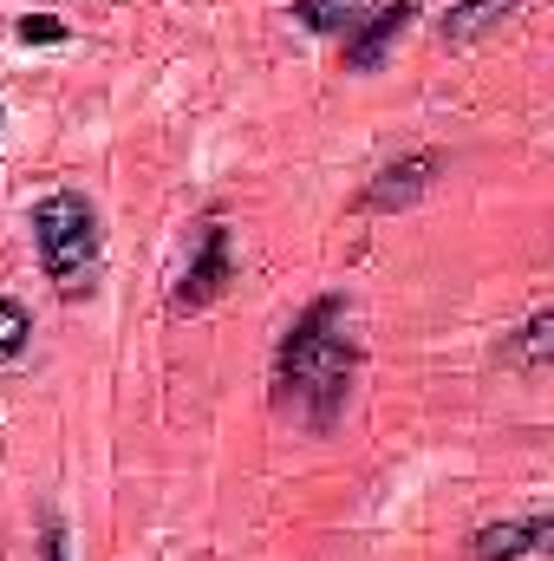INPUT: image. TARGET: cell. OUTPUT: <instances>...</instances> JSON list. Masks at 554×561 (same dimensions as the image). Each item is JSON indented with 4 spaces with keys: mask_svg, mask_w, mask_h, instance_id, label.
Wrapping results in <instances>:
<instances>
[{
    "mask_svg": "<svg viewBox=\"0 0 554 561\" xmlns=\"http://www.w3.org/2000/svg\"><path fill=\"white\" fill-rule=\"evenodd\" d=\"M353 379H359V340L346 333V300L320 294L280 333V353H275L280 412H293L307 431H333L346 399H353Z\"/></svg>",
    "mask_w": 554,
    "mask_h": 561,
    "instance_id": "6da1fadb",
    "label": "cell"
},
{
    "mask_svg": "<svg viewBox=\"0 0 554 561\" xmlns=\"http://www.w3.org/2000/svg\"><path fill=\"white\" fill-rule=\"evenodd\" d=\"M366 7H372V0H293V20L326 39V33H353V26L366 20Z\"/></svg>",
    "mask_w": 554,
    "mask_h": 561,
    "instance_id": "9c48e42d",
    "label": "cell"
},
{
    "mask_svg": "<svg viewBox=\"0 0 554 561\" xmlns=\"http://www.w3.org/2000/svg\"><path fill=\"white\" fill-rule=\"evenodd\" d=\"M20 39H26V46H66L72 26H66L59 13H26V20H20Z\"/></svg>",
    "mask_w": 554,
    "mask_h": 561,
    "instance_id": "8fae6325",
    "label": "cell"
},
{
    "mask_svg": "<svg viewBox=\"0 0 554 561\" xmlns=\"http://www.w3.org/2000/svg\"><path fill=\"white\" fill-rule=\"evenodd\" d=\"M554 536L549 516H522V523H483L476 536H470V549H463V561H529L542 556Z\"/></svg>",
    "mask_w": 554,
    "mask_h": 561,
    "instance_id": "8992f818",
    "label": "cell"
},
{
    "mask_svg": "<svg viewBox=\"0 0 554 561\" xmlns=\"http://www.w3.org/2000/svg\"><path fill=\"white\" fill-rule=\"evenodd\" d=\"M424 13V0H385L379 13H366L353 33H346V72H379L385 53L399 46V33Z\"/></svg>",
    "mask_w": 554,
    "mask_h": 561,
    "instance_id": "5b68a950",
    "label": "cell"
},
{
    "mask_svg": "<svg viewBox=\"0 0 554 561\" xmlns=\"http://www.w3.org/2000/svg\"><path fill=\"white\" fill-rule=\"evenodd\" d=\"M516 13H522V0H457V7L437 20V39H443V46H470V39L496 33V26L516 20Z\"/></svg>",
    "mask_w": 554,
    "mask_h": 561,
    "instance_id": "52a82bcc",
    "label": "cell"
},
{
    "mask_svg": "<svg viewBox=\"0 0 554 561\" xmlns=\"http://www.w3.org/2000/svg\"><path fill=\"white\" fill-rule=\"evenodd\" d=\"M39 561H66V529H59V523H46V536H39Z\"/></svg>",
    "mask_w": 554,
    "mask_h": 561,
    "instance_id": "7c38bea8",
    "label": "cell"
},
{
    "mask_svg": "<svg viewBox=\"0 0 554 561\" xmlns=\"http://www.w3.org/2000/svg\"><path fill=\"white\" fill-rule=\"evenodd\" d=\"M33 249H39L46 280H53L66 300H85L92 280H99V249H105L99 209H92L79 190L39 196V203H33Z\"/></svg>",
    "mask_w": 554,
    "mask_h": 561,
    "instance_id": "7a4b0ae2",
    "label": "cell"
},
{
    "mask_svg": "<svg viewBox=\"0 0 554 561\" xmlns=\"http://www.w3.org/2000/svg\"><path fill=\"white\" fill-rule=\"evenodd\" d=\"M503 359H509L516 373H529V379H535V373H549V359H554V313H549V307H542V313H529V320H522V333H509V340H503Z\"/></svg>",
    "mask_w": 554,
    "mask_h": 561,
    "instance_id": "ba28073f",
    "label": "cell"
},
{
    "mask_svg": "<svg viewBox=\"0 0 554 561\" xmlns=\"http://www.w3.org/2000/svg\"><path fill=\"white\" fill-rule=\"evenodd\" d=\"M437 170H443V150H412L399 163H385L366 190H359V209L366 216H392V209H412L417 196L437 190Z\"/></svg>",
    "mask_w": 554,
    "mask_h": 561,
    "instance_id": "277c9868",
    "label": "cell"
},
{
    "mask_svg": "<svg viewBox=\"0 0 554 561\" xmlns=\"http://www.w3.org/2000/svg\"><path fill=\"white\" fill-rule=\"evenodd\" d=\"M229 280H235L229 222H203L189 268H183V275H176V287H170V307H176V313H203L209 300H222V294H229Z\"/></svg>",
    "mask_w": 554,
    "mask_h": 561,
    "instance_id": "3957f363",
    "label": "cell"
},
{
    "mask_svg": "<svg viewBox=\"0 0 554 561\" xmlns=\"http://www.w3.org/2000/svg\"><path fill=\"white\" fill-rule=\"evenodd\" d=\"M26 340H33V313H26L13 294H0V359H20Z\"/></svg>",
    "mask_w": 554,
    "mask_h": 561,
    "instance_id": "30bf717a",
    "label": "cell"
}]
</instances>
